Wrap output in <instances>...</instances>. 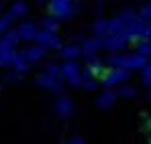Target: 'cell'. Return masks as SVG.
I'll use <instances>...</instances> for the list:
<instances>
[{
	"instance_id": "13",
	"label": "cell",
	"mask_w": 151,
	"mask_h": 144,
	"mask_svg": "<svg viewBox=\"0 0 151 144\" xmlns=\"http://www.w3.org/2000/svg\"><path fill=\"white\" fill-rule=\"evenodd\" d=\"M27 12H29V6H27L25 2H14L8 14H10L12 18H17V16H23V14H27Z\"/></svg>"
},
{
	"instance_id": "14",
	"label": "cell",
	"mask_w": 151,
	"mask_h": 144,
	"mask_svg": "<svg viewBox=\"0 0 151 144\" xmlns=\"http://www.w3.org/2000/svg\"><path fill=\"white\" fill-rule=\"evenodd\" d=\"M12 55H14V49H0V65L6 67L12 63Z\"/></svg>"
},
{
	"instance_id": "22",
	"label": "cell",
	"mask_w": 151,
	"mask_h": 144,
	"mask_svg": "<svg viewBox=\"0 0 151 144\" xmlns=\"http://www.w3.org/2000/svg\"><path fill=\"white\" fill-rule=\"evenodd\" d=\"M141 16H143V18H151V2L141 8Z\"/></svg>"
},
{
	"instance_id": "24",
	"label": "cell",
	"mask_w": 151,
	"mask_h": 144,
	"mask_svg": "<svg viewBox=\"0 0 151 144\" xmlns=\"http://www.w3.org/2000/svg\"><path fill=\"white\" fill-rule=\"evenodd\" d=\"M147 130H151V122H147Z\"/></svg>"
},
{
	"instance_id": "5",
	"label": "cell",
	"mask_w": 151,
	"mask_h": 144,
	"mask_svg": "<svg viewBox=\"0 0 151 144\" xmlns=\"http://www.w3.org/2000/svg\"><path fill=\"white\" fill-rule=\"evenodd\" d=\"M37 45L43 49H57L59 47V37L55 33H49V31H37V37H35Z\"/></svg>"
},
{
	"instance_id": "12",
	"label": "cell",
	"mask_w": 151,
	"mask_h": 144,
	"mask_svg": "<svg viewBox=\"0 0 151 144\" xmlns=\"http://www.w3.org/2000/svg\"><path fill=\"white\" fill-rule=\"evenodd\" d=\"M59 55H61L63 59H68V61H74L76 57L82 55V49L78 47V45H65V47L59 49Z\"/></svg>"
},
{
	"instance_id": "2",
	"label": "cell",
	"mask_w": 151,
	"mask_h": 144,
	"mask_svg": "<svg viewBox=\"0 0 151 144\" xmlns=\"http://www.w3.org/2000/svg\"><path fill=\"white\" fill-rule=\"evenodd\" d=\"M59 75L63 79L70 81V85L74 87H80L82 85V75H80V67L76 65L74 61H65L63 65H59Z\"/></svg>"
},
{
	"instance_id": "25",
	"label": "cell",
	"mask_w": 151,
	"mask_h": 144,
	"mask_svg": "<svg viewBox=\"0 0 151 144\" xmlns=\"http://www.w3.org/2000/svg\"><path fill=\"white\" fill-rule=\"evenodd\" d=\"M37 2H45V0H37Z\"/></svg>"
},
{
	"instance_id": "3",
	"label": "cell",
	"mask_w": 151,
	"mask_h": 144,
	"mask_svg": "<svg viewBox=\"0 0 151 144\" xmlns=\"http://www.w3.org/2000/svg\"><path fill=\"white\" fill-rule=\"evenodd\" d=\"M49 10L55 18H70L76 12V6L72 4V0H51Z\"/></svg>"
},
{
	"instance_id": "23",
	"label": "cell",
	"mask_w": 151,
	"mask_h": 144,
	"mask_svg": "<svg viewBox=\"0 0 151 144\" xmlns=\"http://www.w3.org/2000/svg\"><path fill=\"white\" fill-rule=\"evenodd\" d=\"M68 144H84V140H82L80 136H76L74 140H70V142H68Z\"/></svg>"
},
{
	"instance_id": "20",
	"label": "cell",
	"mask_w": 151,
	"mask_h": 144,
	"mask_svg": "<svg viewBox=\"0 0 151 144\" xmlns=\"http://www.w3.org/2000/svg\"><path fill=\"white\" fill-rule=\"evenodd\" d=\"M80 87H84V89H88V92H90V89H96V81H94V79H82V85H80Z\"/></svg>"
},
{
	"instance_id": "7",
	"label": "cell",
	"mask_w": 151,
	"mask_h": 144,
	"mask_svg": "<svg viewBox=\"0 0 151 144\" xmlns=\"http://www.w3.org/2000/svg\"><path fill=\"white\" fill-rule=\"evenodd\" d=\"M127 45V41L121 35H104L102 37V49H108V51H121Z\"/></svg>"
},
{
	"instance_id": "17",
	"label": "cell",
	"mask_w": 151,
	"mask_h": 144,
	"mask_svg": "<svg viewBox=\"0 0 151 144\" xmlns=\"http://www.w3.org/2000/svg\"><path fill=\"white\" fill-rule=\"evenodd\" d=\"M92 31H94L96 37H104L106 35V21H96L92 24Z\"/></svg>"
},
{
	"instance_id": "21",
	"label": "cell",
	"mask_w": 151,
	"mask_h": 144,
	"mask_svg": "<svg viewBox=\"0 0 151 144\" xmlns=\"http://www.w3.org/2000/svg\"><path fill=\"white\" fill-rule=\"evenodd\" d=\"M151 39V21H145V26H143V41Z\"/></svg>"
},
{
	"instance_id": "9",
	"label": "cell",
	"mask_w": 151,
	"mask_h": 144,
	"mask_svg": "<svg viewBox=\"0 0 151 144\" xmlns=\"http://www.w3.org/2000/svg\"><path fill=\"white\" fill-rule=\"evenodd\" d=\"M19 39L21 41H35V37H37V26L35 23H23L19 26Z\"/></svg>"
},
{
	"instance_id": "1",
	"label": "cell",
	"mask_w": 151,
	"mask_h": 144,
	"mask_svg": "<svg viewBox=\"0 0 151 144\" xmlns=\"http://www.w3.org/2000/svg\"><path fill=\"white\" fill-rule=\"evenodd\" d=\"M131 77L129 69H119V67H112V69H104V73L100 75V81L104 87H110V85H119L123 83L125 79Z\"/></svg>"
},
{
	"instance_id": "16",
	"label": "cell",
	"mask_w": 151,
	"mask_h": 144,
	"mask_svg": "<svg viewBox=\"0 0 151 144\" xmlns=\"http://www.w3.org/2000/svg\"><path fill=\"white\" fill-rule=\"evenodd\" d=\"M137 55H141V57L151 55V43L149 41H141V43L137 45Z\"/></svg>"
},
{
	"instance_id": "10",
	"label": "cell",
	"mask_w": 151,
	"mask_h": 144,
	"mask_svg": "<svg viewBox=\"0 0 151 144\" xmlns=\"http://www.w3.org/2000/svg\"><path fill=\"white\" fill-rule=\"evenodd\" d=\"M102 49V37H90V39H84V43H82V55L84 53H96V51H100Z\"/></svg>"
},
{
	"instance_id": "15",
	"label": "cell",
	"mask_w": 151,
	"mask_h": 144,
	"mask_svg": "<svg viewBox=\"0 0 151 144\" xmlns=\"http://www.w3.org/2000/svg\"><path fill=\"white\" fill-rule=\"evenodd\" d=\"M41 23H43V31H49V33H55L57 26H59V23H57L55 16H45Z\"/></svg>"
},
{
	"instance_id": "4",
	"label": "cell",
	"mask_w": 151,
	"mask_h": 144,
	"mask_svg": "<svg viewBox=\"0 0 151 144\" xmlns=\"http://www.w3.org/2000/svg\"><path fill=\"white\" fill-rule=\"evenodd\" d=\"M37 85H41V87H45V89H51V92H55V94H61L63 92V83H61V77H51L47 73H39L37 75Z\"/></svg>"
},
{
	"instance_id": "11",
	"label": "cell",
	"mask_w": 151,
	"mask_h": 144,
	"mask_svg": "<svg viewBox=\"0 0 151 144\" xmlns=\"http://www.w3.org/2000/svg\"><path fill=\"white\" fill-rule=\"evenodd\" d=\"M114 101H116V92H112V89H106V92H102L100 96H98V99H96V104L100 106L102 110L110 108Z\"/></svg>"
},
{
	"instance_id": "18",
	"label": "cell",
	"mask_w": 151,
	"mask_h": 144,
	"mask_svg": "<svg viewBox=\"0 0 151 144\" xmlns=\"http://www.w3.org/2000/svg\"><path fill=\"white\" fill-rule=\"evenodd\" d=\"M116 96H123V97H135L137 96V89L133 87V85H123L121 89H119V94Z\"/></svg>"
},
{
	"instance_id": "19",
	"label": "cell",
	"mask_w": 151,
	"mask_h": 144,
	"mask_svg": "<svg viewBox=\"0 0 151 144\" xmlns=\"http://www.w3.org/2000/svg\"><path fill=\"white\" fill-rule=\"evenodd\" d=\"M141 77H143V81L151 87V65H145V67H143V75H141Z\"/></svg>"
},
{
	"instance_id": "8",
	"label": "cell",
	"mask_w": 151,
	"mask_h": 144,
	"mask_svg": "<svg viewBox=\"0 0 151 144\" xmlns=\"http://www.w3.org/2000/svg\"><path fill=\"white\" fill-rule=\"evenodd\" d=\"M55 112H57V116H61V118H70V116L74 114V101L68 96L59 97V99L55 101Z\"/></svg>"
},
{
	"instance_id": "6",
	"label": "cell",
	"mask_w": 151,
	"mask_h": 144,
	"mask_svg": "<svg viewBox=\"0 0 151 144\" xmlns=\"http://www.w3.org/2000/svg\"><path fill=\"white\" fill-rule=\"evenodd\" d=\"M45 53H47V49L39 47V45H35V47H29V49H25V51H21L23 59H25L29 65H33V63H39V61L45 57Z\"/></svg>"
}]
</instances>
